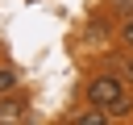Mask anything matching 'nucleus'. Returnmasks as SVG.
Returning a JSON list of instances; mask_svg holds the SVG:
<instances>
[{
    "instance_id": "6",
    "label": "nucleus",
    "mask_w": 133,
    "mask_h": 125,
    "mask_svg": "<svg viewBox=\"0 0 133 125\" xmlns=\"http://www.w3.org/2000/svg\"><path fill=\"white\" fill-rule=\"evenodd\" d=\"M108 117H133V96L125 92V96H121V100H116V104L108 108Z\"/></svg>"
},
{
    "instance_id": "3",
    "label": "nucleus",
    "mask_w": 133,
    "mask_h": 125,
    "mask_svg": "<svg viewBox=\"0 0 133 125\" xmlns=\"http://www.w3.org/2000/svg\"><path fill=\"white\" fill-rule=\"evenodd\" d=\"M108 71H112V75H121L125 83H133V50H129V46H121L116 54H108Z\"/></svg>"
},
{
    "instance_id": "4",
    "label": "nucleus",
    "mask_w": 133,
    "mask_h": 125,
    "mask_svg": "<svg viewBox=\"0 0 133 125\" xmlns=\"http://www.w3.org/2000/svg\"><path fill=\"white\" fill-rule=\"evenodd\" d=\"M112 117H108V108H96V104H87V113H71L66 117V125H108Z\"/></svg>"
},
{
    "instance_id": "7",
    "label": "nucleus",
    "mask_w": 133,
    "mask_h": 125,
    "mask_svg": "<svg viewBox=\"0 0 133 125\" xmlns=\"http://www.w3.org/2000/svg\"><path fill=\"white\" fill-rule=\"evenodd\" d=\"M116 42H121V46H129V50H133V12H129V17H125V21H121V29H116Z\"/></svg>"
},
{
    "instance_id": "8",
    "label": "nucleus",
    "mask_w": 133,
    "mask_h": 125,
    "mask_svg": "<svg viewBox=\"0 0 133 125\" xmlns=\"http://www.w3.org/2000/svg\"><path fill=\"white\" fill-rule=\"evenodd\" d=\"M108 4H116V12H125V17L133 12V0H108Z\"/></svg>"
},
{
    "instance_id": "2",
    "label": "nucleus",
    "mask_w": 133,
    "mask_h": 125,
    "mask_svg": "<svg viewBox=\"0 0 133 125\" xmlns=\"http://www.w3.org/2000/svg\"><path fill=\"white\" fill-rule=\"evenodd\" d=\"M25 108H29V96H25L21 88L8 92V96H0V121H21Z\"/></svg>"
},
{
    "instance_id": "1",
    "label": "nucleus",
    "mask_w": 133,
    "mask_h": 125,
    "mask_svg": "<svg viewBox=\"0 0 133 125\" xmlns=\"http://www.w3.org/2000/svg\"><path fill=\"white\" fill-rule=\"evenodd\" d=\"M121 96H125V79L112 75V71H100V75H91V79L83 83V100L96 104V108H112Z\"/></svg>"
},
{
    "instance_id": "5",
    "label": "nucleus",
    "mask_w": 133,
    "mask_h": 125,
    "mask_svg": "<svg viewBox=\"0 0 133 125\" xmlns=\"http://www.w3.org/2000/svg\"><path fill=\"white\" fill-rule=\"evenodd\" d=\"M21 88V71L12 67V63H0V96H8V92H17Z\"/></svg>"
}]
</instances>
